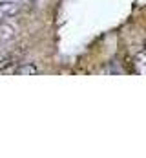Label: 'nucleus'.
<instances>
[{
  "label": "nucleus",
  "instance_id": "obj_3",
  "mask_svg": "<svg viewBox=\"0 0 146 158\" xmlns=\"http://www.w3.org/2000/svg\"><path fill=\"white\" fill-rule=\"evenodd\" d=\"M42 70L36 63H22L17 68V76H38Z\"/></svg>",
  "mask_w": 146,
  "mask_h": 158
},
{
  "label": "nucleus",
  "instance_id": "obj_2",
  "mask_svg": "<svg viewBox=\"0 0 146 158\" xmlns=\"http://www.w3.org/2000/svg\"><path fill=\"white\" fill-rule=\"evenodd\" d=\"M15 35H17V28L6 20H0V42L15 39Z\"/></svg>",
  "mask_w": 146,
  "mask_h": 158
},
{
  "label": "nucleus",
  "instance_id": "obj_4",
  "mask_svg": "<svg viewBox=\"0 0 146 158\" xmlns=\"http://www.w3.org/2000/svg\"><path fill=\"white\" fill-rule=\"evenodd\" d=\"M135 66L139 74H146V50L143 48L141 52H137L135 55Z\"/></svg>",
  "mask_w": 146,
  "mask_h": 158
},
{
  "label": "nucleus",
  "instance_id": "obj_5",
  "mask_svg": "<svg viewBox=\"0 0 146 158\" xmlns=\"http://www.w3.org/2000/svg\"><path fill=\"white\" fill-rule=\"evenodd\" d=\"M15 57L13 55H7V53H0V74H4L11 64H15Z\"/></svg>",
  "mask_w": 146,
  "mask_h": 158
},
{
  "label": "nucleus",
  "instance_id": "obj_1",
  "mask_svg": "<svg viewBox=\"0 0 146 158\" xmlns=\"http://www.w3.org/2000/svg\"><path fill=\"white\" fill-rule=\"evenodd\" d=\"M20 6L15 0H0V20H6L9 17H15L18 13Z\"/></svg>",
  "mask_w": 146,
  "mask_h": 158
},
{
  "label": "nucleus",
  "instance_id": "obj_6",
  "mask_svg": "<svg viewBox=\"0 0 146 158\" xmlns=\"http://www.w3.org/2000/svg\"><path fill=\"white\" fill-rule=\"evenodd\" d=\"M143 48H144V50H146V39H144V44H143Z\"/></svg>",
  "mask_w": 146,
  "mask_h": 158
}]
</instances>
